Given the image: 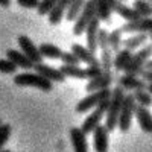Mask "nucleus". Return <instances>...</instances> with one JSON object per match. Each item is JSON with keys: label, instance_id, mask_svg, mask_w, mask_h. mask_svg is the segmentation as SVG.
<instances>
[{"label": "nucleus", "instance_id": "473e14b6", "mask_svg": "<svg viewBox=\"0 0 152 152\" xmlns=\"http://www.w3.org/2000/svg\"><path fill=\"white\" fill-rule=\"evenodd\" d=\"M17 66L12 62L11 59H0V73H6V75H9V73H15L17 72Z\"/></svg>", "mask_w": 152, "mask_h": 152}, {"label": "nucleus", "instance_id": "5701e85b", "mask_svg": "<svg viewBox=\"0 0 152 152\" xmlns=\"http://www.w3.org/2000/svg\"><path fill=\"white\" fill-rule=\"evenodd\" d=\"M149 40V35L145 34V32H140V34H135L132 37H128L126 40L122 41V46L125 49H129V50H137V49H140L146 44V41Z\"/></svg>", "mask_w": 152, "mask_h": 152}, {"label": "nucleus", "instance_id": "c9c22d12", "mask_svg": "<svg viewBox=\"0 0 152 152\" xmlns=\"http://www.w3.org/2000/svg\"><path fill=\"white\" fill-rule=\"evenodd\" d=\"M140 78L146 82V84H149V82H152V70H148V69H145L142 73H140Z\"/></svg>", "mask_w": 152, "mask_h": 152}, {"label": "nucleus", "instance_id": "2eb2a0df", "mask_svg": "<svg viewBox=\"0 0 152 152\" xmlns=\"http://www.w3.org/2000/svg\"><path fill=\"white\" fill-rule=\"evenodd\" d=\"M34 70L37 73L43 75L44 78H47L49 81H52V82H64L66 81V75L62 73L59 69H55L52 66H47V64H44V62H38V64H35Z\"/></svg>", "mask_w": 152, "mask_h": 152}, {"label": "nucleus", "instance_id": "c85d7f7f", "mask_svg": "<svg viewBox=\"0 0 152 152\" xmlns=\"http://www.w3.org/2000/svg\"><path fill=\"white\" fill-rule=\"evenodd\" d=\"M100 67H102V70H111L113 69V50L110 49V46L100 49Z\"/></svg>", "mask_w": 152, "mask_h": 152}, {"label": "nucleus", "instance_id": "37998d69", "mask_svg": "<svg viewBox=\"0 0 152 152\" xmlns=\"http://www.w3.org/2000/svg\"><path fill=\"white\" fill-rule=\"evenodd\" d=\"M120 2H125V0H120Z\"/></svg>", "mask_w": 152, "mask_h": 152}, {"label": "nucleus", "instance_id": "f8f14e48", "mask_svg": "<svg viewBox=\"0 0 152 152\" xmlns=\"http://www.w3.org/2000/svg\"><path fill=\"white\" fill-rule=\"evenodd\" d=\"M72 52L79 58L81 62H85L87 66H100V59L87 46H82L79 43H73L72 44Z\"/></svg>", "mask_w": 152, "mask_h": 152}, {"label": "nucleus", "instance_id": "ea45409f", "mask_svg": "<svg viewBox=\"0 0 152 152\" xmlns=\"http://www.w3.org/2000/svg\"><path fill=\"white\" fill-rule=\"evenodd\" d=\"M148 35H149V40H151V43H152V31H151V32H149Z\"/></svg>", "mask_w": 152, "mask_h": 152}, {"label": "nucleus", "instance_id": "e433bc0d", "mask_svg": "<svg viewBox=\"0 0 152 152\" xmlns=\"http://www.w3.org/2000/svg\"><path fill=\"white\" fill-rule=\"evenodd\" d=\"M11 5V0H0V6H3V8H8Z\"/></svg>", "mask_w": 152, "mask_h": 152}, {"label": "nucleus", "instance_id": "dca6fc26", "mask_svg": "<svg viewBox=\"0 0 152 152\" xmlns=\"http://www.w3.org/2000/svg\"><path fill=\"white\" fill-rule=\"evenodd\" d=\"M70 142L75 152H88V143H87V134L79 126H73L70 129Z\"/></svg>", "mask_w": 152, "mask_h": 152}, {"label": "nucleus", "instance_id": "b1692460", "mask_svg": "<svg viewBox=\"0 0 152 152\" xmlns=\"http://www.w3.org/2000/svg\"><path fill=\"white\" fill-rule=\"evenodd\" d=\"M111 5L110 0H96V15L100 21L110 23L111 21Z\"/></svg>", "mask_w": 152, "mask_h": 152}, {"label": "nucleus", "instance_id": "58836bf2", "mask_svg": "<svg viewBox=\"0 0 152 152\" xmlns=\"http://www.w3.org/2000/svg\"><path fill=\"white\" fill-rule=\"evenodd\" d=\"M145 69H148V70H152V58L146 62V64H145Z\"/></svg>", "mask_w": 152, "mask_h": 152}, {"label": "nucleus", "instance_id": "423d86ee", "mask_svg": "<svg viewBox=\"0 0 152 152\" xmlns=\"http://www.w3.org/2000/svg\"><path fill=\"white\" fill-rule=\"evenodd\" d=\"M108 107H110V97L105 99V100H102V102H100L90 114H88L87 119L82 123V126H81L82 131L85 134H93V131L97 128L100 123H102V119H104V116L107 114Z\"/></svg>", "mask_w": 152, "mask_h": 152}, {"label": "nucleus", "instance_id": "cd10ccee", "mask_svg": "<svg viewBox=\"0 0 152 152\" xmlns=\"http://www.w3.org/2000/svg\"><path fill=\"white\" fill-rule=\"evenodd\" d=\"M132 8L140 14V17H152V3L149 0H134Z\"/></svg>", "mask_w": 152, "mask_h": 152}, {"label": "nucleus", "instance_id": "f704fd0d", "mask_svg": "<svg viewBox=\"0 0 152 152\" xmlns=\"http://www.w3.org/2000/svg\"><path fill=\"white\" fill-rule=\"evenodd\" d=\"M17 3L26 9H37L40 5V0H17Z\"/></svg>", "mask_w": 152, "mask_h": 152}, {"label": "nucleus", "instance_id": "9d476101", "mask_svg": "<svg viewBox=\"0 0 152 152\" xmlns=\"http://www.w3.org/2000/svg\"><path fill=\"white\" fill-rule=\"evenodd\" d=\"M114 82V73L111 70H104L99 76L93 79H88L87 85H85V90L88 93L91 91H97V90H104V88H110V85Z\"/></svg>", "mask_w": 152, "mask_h": 152}, {"label": "nucleus", "instance_id": "0eeeda50", "mask_svg": "<svg viewBox=\"0 0 152 152\" xmlns=\"http://www.w3.org/2000/svg\"><path fill=\"white\" fill-rule=\"evenodd\" d=\"M59 70L66 76L76 78V79H93L104 72L100 66H87L85 69H82L79 66H69V64H62Z\"/></svg>", "mask_w": 152, "mask_h": 152}, {"label": "nucleus", "instance_id": "a19ab883", "mask_svg": "<svg viewBox=\"0 0 152 152\" xmlns=\"http://www.w3.org/2000/svg\"><path fill=\"white\" fill-rule=\"evenodd\" d=\"M0 152H11V151H9V149H5V148H3V149L0 151Z\"/></svg>", "mask_w": 152, "mask_h": 152}, {"label": "nucleus", "instance_id": "f257e3e1", "mask_svg": "<svg viewBox=\"0 0 152 152\" xmlns=\"http://www.w3.org/2000/svg\"><path fill=\"white\" fill-rule=\"evenodd\" d=\"M125 90L122 87L116 85V88L111 90V97H110V107L107 110L105 114V126L108 128V131H116L117 125H119V114L122 110V104H123V99H125Z\"/></svg>", "mask_w": 152, "mask_h": 152}, {"label": "nucleus", "instance_id": "4468645a", "mask_svg": "<svg viewBox=\"0 0 152 152\" xmlns=\"http://www.w3.org/2000/svg\"><path fill=\"white\" fill-rule=\"evenodd\" d=\"M117 85L122 87L125 91H135V90H146V82L140 76L134 75H123L117 79Z\"/></svg>", "mask_w": 152, "mask_h": 152}, {"label": "nucleus", "instance_id": "393cba45", "mask_svg": "<svg viewBox=\"0 0 152 152\" xmlns=\"http://www.w3.org/2000/svg\"><path fill=\"white\" fill-rule=\"evenodd\" d=\"M40 53L43 55V58H49V59H61L62 50L52 43H43L40 47Z\"/></svg>", "mask_w": 152, "mask_h": 152}, {"label": "nucleus", "instance_id": "bb28decb", "mask_svg": "<svg viewBox=\"0 0 152 152\" xmlns=\"http://www.w3.org/2000/svg\"><path fill=\"white\" fill-rule=\"evenodd\" d=\"M122 29L120 28H116L114 31L110 32V37H108V41H110V49L113 50V53H117L119 50L122 49Z\"/></svg>", "mask_w": 152, "mask_h": 152}, {"label": "nucleus", "instance_id": "f3484780", "mask_svg": "<svg viewBox=\"0 0 152 152\" xmlns=\"http://www.w3.org/2000/svg\"><path fill=\"white\" fill-rule=\"evenodd\" d=\"M99 29H100V20L97 18V15L90 21V24L85 29V38H87V47L91 50L93 53H96V50L99 49L97 46V35H99Z\"/></svg>", "mask_w": 152, "mask_h": 152}, {"label": "nucleus", "instance_id": "72a5a7b5", "mask_svg": "<svg viewBox=\"0 0 152 152\" xmlns=\"http://www.w3.org/2000/svg\"><path fill=\"white\" fill-rule=\"evenodd\" d=\"M61 61H62V64H69V66H79V58L76 56L72 50L70 52H62L61 55Z\"/></svg>", "mask_w": 152, "mask_h": 152}, {"label": "nucleus", "instance_id": "f03ea898", "mask_svg": "<svg viewBox=\"0 0 152 152\" xmlns=\"http://www.w3.org/2000/svg\"><path fill=\"white\" fill-rule=\"evenodd\" d=\"M14 84L20 85V87H35L40 88L43 91H52L53 88V82L49 81L47 78H44L40 73H31V72H24V73H18L14 76Z\"/></svg>", "mask_w": 152, "mask_h": 152}, {"label": "nucleus", "instance_id": "c03bdc74", "mask_svg": "<svg viewBox=\"0 0 152 152\" xmlns=\"http://www.w3.org/2000/svg\"><path fill=\"white\" fill-rule=\"evenodd\" d=\"M149 2H151V3H152V0H149Z\"/></svg>", "mask_w": 152, "mask_h": 152}, {"label": "nucleus", "instance_id": "c756f323", "mask_svg": "<svg viewBox=\"0 0 152 152\" xmlns=\"http://www.w3.org/2000/svg\"><path fill=\"white\" fill-rule=\"evenodd\" d=\"M132 94L135 97L137 105H142V107H146V108H149L152 105V96L146 90H135Z\"/></svg>", "mask_w": 152, "mask_h": 152}, {"label": "nucleus", "instance_id": "7c9ffc66", "mask_svg": "<svg viewBox=\"0 0 152 152\" xmlns=\"http://www.w3.org/2000/svg\"><path fill=\"white\" fill-rule=\"evenodd\" d=\"M58 0H40V5H38L37 8V12L40 15H49L50 12H52V9L55 8Z\"/></svg>", "mask_w": 152, "mask_h": 152}, {"label": "nucleus", "instance_id": "20e7f679", "mask_svg": "<svg viewBox=\"0 0 152 152\" xmlns=\"http://www.w3.org/2000/svg\"><path fill=\"white\" fill-rule=\"evenodd\" d=\"M135 107H137V102H135L134 94L132 93L125 94L123 104H122V110H120V114H119V125H117V128L122 132L129 131L131 122H132L134 113H135Z\"/></svg>", "mask_w": 152, "mask_h": 152}, {"label": "nucleus", "instance_id": "a878e982", "mask_svg": "<svg viewBox=\"0 0 152 152\" xmlns=\"http://www.w3.org/2000/svg\"><path fill=\"white\" fill-rule=\"evenodd\" d=\"M85 2L87 0H72L69 8H67V12H66L67 21H75L76 18H78V15H79V12L82 11Z\"/></svg>", "mask_w": 152, "mask_h": 152}, {"label": "nucleus", "instance_id": "4c0bfd02", "mask_svg": "<svg viewBox=\"0 0 152 152\" xmlns=\"http://www.w3.org/2000/svg\"><path fill=\"white\" fill-rule=\"evenodd\" d=\"M146 91L152 96V82H149V84H146Z\"/></svg>", "mask_w": 152, "mask_h": 152}, {"label": "nucleus", "instance_id": "9b49d317", "mask_svg": "<svg viewBox=\"0 0 152 152\" xmlns=\"http://www.w3.org/2000/svg\"><path fill=\"white\" fill-rule=\"evenodd\" d=\"M120 29L125 34H140V32L149 34L152 31V17H145V18L142 17L134 21H126L125 24H122Z\"/></svg>", "mask_w": 152, "mask_h": 152}, {"label": "nucleus", "instance_id": "aec40b11", "mask_svg": "<svg viewBox=\"0 0 152 152\" xmlns=\"http://www.w3.org/2000/svg\"><path fill=\"white\" fill-rule=\"evenodd\" d=\"M6 58L11 59L17 67L23 69V70H32L34 69V62L24 55L21 50H17V49H8L6 50Z\"/></svg>", "mask_w": 152, "mask_h": 152}, {"label": "nucleus", "instance_id": "ddd939ff", "mask_svg": "<svg viewBox=\"0 0 152 152\" xmlns=\"http://www.w3.org/2000/svg\"><path fill=\"white\" fill-rule=\"evenodd\" d=\"M110 5H111L113 12L119 14V15H120L122 18H125L126 21H134V20L142 18L140 14H138V12H137L132 6L125 5L123 2H120V0H110Z\"/></svg>", "mask_w": 152, "mask_h": 152}, {"label": "nucleus", "instance_id": "7ed1b4c3", "mask_svg": "<svg viewBox=\"0 0 152 152\" xmlns=\"http://www.w3.org/2000/svg\"><path fill=\"white\" fill-rule=\"evenodd\" d=\"M152 58V43L145 44L142 49H138L137 52H134L128 67L125 69V75H134L140 76V73L145 70V64Z\"/></svg>", "mask_w": 152, "mask_h": 152}, {"label": "nucleus", "instance_id": "4be33fe9", "mask_svg": "<svg viewBox=\"0 0 152 152\" xmlns=\"http://www.w3.org/2000/svg\"><path fill=\"white\" fill-rule=\"evenodd\" d=\"M132 55H134L132 50L125 49V47L120 49L116 53V56H114V59H113V67L116 69V72H125V69L128 67Z\"/></svg>", "mask_w": 152, "mask_h": 152}, {"label": "nucleus", "instance_id": "2f4dec72", "mask_svg": "<svg viewBox=\"0 0 152 152\" xmlns=\"http://www.w3.org/2000/svg\"><path fill=\"white\" fill-rule=\"evenodd\" d=\"M11 137V125L9 123H3L0 126V151L5 148V145L8 143Z\"/></svg>", "mask_w": 152, "mask_h": 152}, {"label": "nucleus", "instance_id": "39448f33", "mask_svg": "<svg viewBox=\"0 0 152 152\" xmlns=\"http://www.w3.org/2000/svg\"><path fill=\"white\" fill-rule=\"evenodd\" d=\"M96 17V0H87L82 11L79 12L78 18L73 23V34L75 35H82L87 29V26L90 24V21Z\"/></svg>", "mask_w": 152, "mask_h": 152}, {"label": "nucleus", "instance_id": "412c9836", "mask_svg": "<svg viewBox=\"0 0 152 152\" xmlns=\"http://www.w3.org/2000/svg\"><path fill=\"white\" fill-rule=\"evenodd\" d=\"M72 0H58L55 8L52 9V12L49 14V23L53 24V26H56V24L61 23V20L64 18L66 12H67V8L70 5Z\"/></svg>", "mask_w": 152, "mask_h": 152}, {"label": "nucleus", "instance_id": "1a4fd4ad", "mask_svg": "<svg viewBox=\"0 0 152 152\" xmlns=\"http://www.w3.org/2000/svg\"><path fill=\"white\" fill-rule=\"evenodd\" d=\"M17 43H18L20 50L34 62V64L43 62V55L40 53V49L34 44V41L31 40L29 37H26V35H18V37H17Z\"/></svg>", "mask_w": 152, "mask_h": 152}, {"label": "nucleus", "instance_id": "6e6552de", "mask_svg": "<svg viewBox=\"0 0 152 152\" xmlns=\"http://www.w3.org/2000/svg\"><path fill=\"white\" fill-rule=\"evenodd\" d=\"M111 97V88H104V90H97V91H91L88 93V96H85L84 99H81L78 105L75 107L76 113H87L90 110H94L102 100Z\"/></svg>", "mask_w": 152, "mask_h": 152}, {"label": "nucleus", "instance_id": "6ab92c4d", "mask_svg": "<svg viewBox=\"0 0 152 152\" xmlns=\"http://www.w3.org/2000/svg\"><path fill=\"white\" fill-rule=\"evenodd\" d=\"M134 116L137 119V123L140 126V129L146 134H152V114H151V111L146 107L137 105Z\"/></svg>", "mask_w": 152, "mask_h": 152}, {"label": "nucleus", "instance_id": "79ce46f5", "mask_svg": "<svg viewBox=\"0 0 152 152\" xmlns=\"http://www.w3.org/2000/svg\"><path fill=\"white\" fill-rule=\"evenodd\" d=\"M2 125H3V122H2V120H0V126H2Z\"/></svg>", "mask_w": 152, "mask_h": 152}, {"label": "nucleus", "instance_id": "a211bd4d", "mask_svg": "<svg viewBox=\"0 0 152 152\" xmlns=\"http://www.w3.org/2000/svg\"><path fill=\"white\" fill-rule=\"evenodd\" d=\"M108 128L100 123L93 131V145L96 152H107L108 151Z\"/></svg>", "mask_w": 152, "mask_h": 152}]
</instances>
